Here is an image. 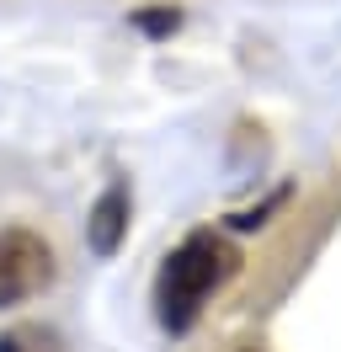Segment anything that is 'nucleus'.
<instances>
[{
	"mask_svg": "<svg viewBox=\"0 0 341 352\" xmlns=\"http://www.w3.org/2000/svg\"><path fill=\"white\" fill-rule=\"evenodd\" d=\"M234 267H240V256H234L230 241H219L208 230H203V235H187V241L166 256L160 283H155V305H160L166 331H187L192 320H197V309L234 278Z\"/></svg>",
	"mask_w": 341,
	"mask_h": 352,
	"instance_id": "obj_1",
	"label": "nucleus"
},
{
	"mask_svg": "<svg viewBox=\"0 0 341 352\" xmlns=\"http://www.w3.org/2000/svg\"><path fill=\"white\" fill-rule=\"evenodd\" d=\"M54 278V251L43 245L32 230H0V305H21L32 299L43 283Z\"/></svg>",
	"mask_w": 341,
	"mask_h": 352,
	"instance_id": "obj_2",
	"label": "nucleus"
},
{
	"mask_svg": "<svg viewBox=\"0 0 341 352\" xmlns=\"http://www.w3.org/2000/svg\"><path fill=\"white\" fill-rule=\"evenodd\" d=\"M123 208H128V198L112 187L102 203H96V230H91V241H96V251H112L118 245V230H123Z\"/></svg>",
	"mask_w": 341,
	"mask_h": 352,
	"instance_id": "obj_3",
	"label": "nucleus"
},
{
	"mask_svg": "<svg viewBox=\"0 0 341 352\" xmlns=\"http://www.w3.org/2000/svg\"><path fill=\"white\" fill-rule=\"evenodd\" d=\"M0 352H59V342L38 326H21V331H6V336H0Z\"/></svg>",
	"mask_w": 341,
	"mask_h": 352,
	"instance_id": "obj_4",
	"label": "nucleus"
}]
</instances>
